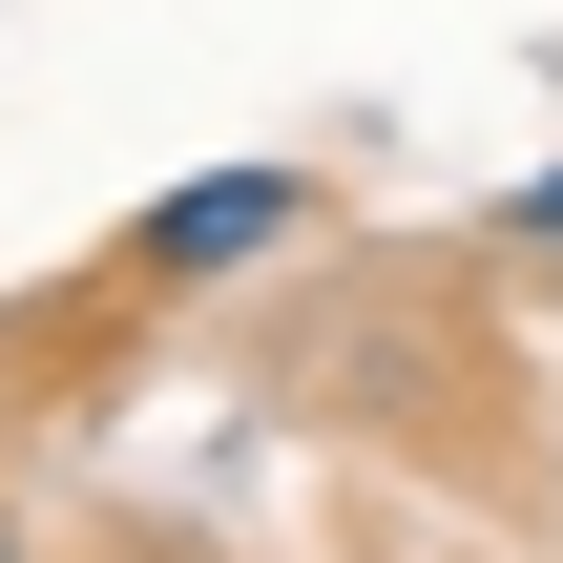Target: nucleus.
Returning a JSON list of instances; mask_svg holds the SVG:
<instances>
[{"label": "nucleus", "mask_w": 563, "mask_h": 563, "mask_svg": "<svg viewBox=\"0 0 563 563\" xmlns=\"http://www.w3.org/2000/svg\"><path fill=\"white\" fill-rule=\"evenodd\" d=\"M292 230H313V167H272V146H251V167H188V188L125 209V292H230V272H272Z\"/></svg>", "instance_id": "obj_1"}, {"label": "nucleus", "mask_w": 563, "mask_h": 563, "mask_svg": "<svg viewBox=\"0 0 563 563\" xmlns=\"http://www.w3.org/2000/svg\"><path fill=\"white\" fill-rule=\"evenodd\" d=\"M522 230H543V251H563V167H543V188H522Z\"/></svg>", "instance_id": "obj_2"}, {"label": "nucleus", "mask_w": 563, "mask_h": 563, "mask_svg": "<svg viewBox=\"0 0 563 563\" xmlns=\"http://www.w3.org/2000/svg\"><path fill=\"white\" fill-rule=\"evenodd\" d=\"M0 563H42V543H21V522H0Z\"/></svg>", "instance_id": "obj_3"}]
</instances>
